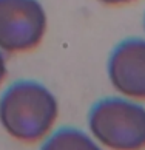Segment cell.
Masks as SVG:
<instances>
[{
  "instance_id": "obj_1",
  "label": "cell",
  "mask_w": 145,
  "mask_h": 150,
  "mask_svg": "<svg viewBox=\"0 0 145 150\" xmlns=\"http://www.w3.org/2000/svg\"><path fill=\"white\" fill-rule=\"evenodd\" d=\"M57 115V99L40 82H14L0 96V124L20 142L32 144L46 136Z\"/></svg>"
},
{
  "instance_id": "obj_2",
  "label": "cell",
  "mask_w": 145,
  "mask_h": 150,
  "mask_svg": "<svg viewBox=\"0 0 145 150\" xmlns=\"http://www.w3.org/2000/svg\"><path fill=\"white\" fill-rule=\"evenodd\" d=\"M88 127L94 139L110 150L145 147V107L128 99H100L90 110Z\"/></svg>"
},
{
  "instance_id": "obj_3",
  "label": "cell",
  "mask_w": 145,
  "mask_h": 150,
  "mask_svg": "<svg viewBox=\"0 0 145 150\" xmlns=\"http://www.w3.org/2000/svg\"><path fill=\"white\" fill-rule=\"evenodd\" d=\"M48 19L39 0H0V50L31 51L42 42Z\"/></svg>"
},
{
  "instance_id": "obj_4",
  "label": "cell",
  "mask_w": 145,
  "mask_h": 150,
  "mask_svg": "<svg viewBox=\"0 0 145 150\" xmlns=\"http://www.w3.org/2000/svg\"><path fill=\"white\" fill-rule=\"evenodd\" d=\"M110 82L122 96L145 99V40L125 39L114 47L108 59Z\"/></svg>"
},
{
  "instance_id": "obj_5",
  "label": "cell",
  "mask_w": 145,
  "mask_h": 150,
  "mask_svg": "<svg viewBox=\"0 0 145 150\" xmlns=\"http://www.w3.org/2000/svg\"><path fill=\"white\" fill-rule=\"evenodd\" d=\"M40 150H102L97 142L74 127H63L54 132L45 141Z\"/></svg>"
},
{
  "instance_id": "obj_6",
  "label": "cell",
  "mask_w": 145,
  "mask_h": 150,
  "mask_svg": "<svg viewBox=\"0 0 145 150\" xmlns=\"http://www.w3.org/2000/svg\"><path fill=\"white\" fill-rule=\"evenodd\" d=\"M5 76H6V62H5V57L2 54V50H0V84L3 82Z\"/></svg>"
},
{
  "instance_id": "obj_7",
  "label": "cell",
  "mask_w": 145,
  "mask_h": 150,
  "mask_svg": "<svg viewBox=\"0 0 145 150\" xmlns=\"http://www.w3.org/2000/svg\"><path fill=\"white\" fill-rule=\"evenodd\" d=\"M105 5H125V3H130V2H134V0H99Z\"/></svg>"
},
{
  "instance_id": "obj_8",
  "label": "cell",
  "mask_w": 145,
  "mask_h": 150,
  "mask_svg": "<svg viewBox=\"0 0 145 150\" xmlns=\"http://www.w3.org/2000/svg\"><path fill=\"white\" fill-rule=\"evenodd\" d=\"M144 28H145V17H144Z\"/></svg>"
}]
</instances>
